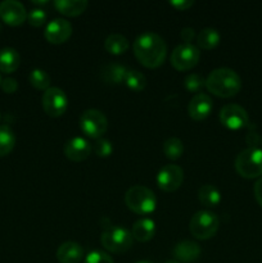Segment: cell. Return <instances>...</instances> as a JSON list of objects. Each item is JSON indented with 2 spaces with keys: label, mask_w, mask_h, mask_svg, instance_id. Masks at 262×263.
<instances>
[{
  "label": "cell",
  "mask_w": 262,
  "mask_h": 263,
  "mask_svg": "<svg viewBox=\"0 0 262 263\" xmlns=\"http://www.w3.org/2000/svg\"><path fill=\"white\" fill-rule=\"evenodd\" d=\"M134 53L141 64L149 68H156L163 63L167 54L166 41L158 33L145 31L134 41Z\"/></svg>",
  "instance_id": "obj_1"
},
{
  "label": "cell",
  "mask_w": 262,
  "mask_h": 263,
  "mask_svg": "<svg viewBox=\"0 0 262 263\" xmlns=\"http://www.w3.org/2000/svg\"><path fill=\"white\" fill-rule=\"evenodd\" d=\"M205 87L221 98L234 97L241 87V79L234 69L220 67L211 72L205 79Z\"/></svg>",
  "instance_id": "obj_2"
},
{
  "label": "cell",
  "mask_w": 262,
  "mask_h": 263,
  "mask_svg": "<svg viewBox=\"0 0 262 263\" xmlns=\"http://www.w3.org/2000/svg\"><path fill=\"white\" fill-rule=\"evenodd\" d=\"M125 203L138 215H149L157 207V198L153 190L143 185H134L126 192Z\"/></svg>",
  "instance_id": "obj_3"
},
{
  "label": "cell",
  "mask_w": 262,
  "mask_h": 263,
  "mask_svg": "<svg viewBox=\"0 0 262 263\" xmlns=\"http://www.w3.org/2000/svg\"><path fill=\"white\" fill-rule=\"evenodd\" d=\"M133 234L120 225L105 226L100 235V243L107 251L113 253H125L133 247Z\"/></svg>",
  "instance_id": "obj_4"
},
{
  "label": "cell",
  "mask_w": 262,
  "mask_h": 263,
  "mask_svg": "<svg viewBox=\"0 0 262 263\" xmlns=\"http://www.w3.org/2000/svg\"><path fill=\"white\" fill-rule=\"evenodd\" d=\"M235 170L241 177L256 179L262 177V149L249 146L239 152L235 158Z\"/></svg>",
  "instance_id": "obj_5"
},
{
  "label": "cell",
  "mask_w": 262,
  "mask_h": 263,
  "mask_svg": "<svg viewBox=\"0 0 262 263\" xmlns=\"http://www.w3.org/2000/svg\"><path fill=\"white\" fill-rule=\"evenodd\" d=\"M218 226H220V220H218L217 215L207 210L195 212L190 218L189 223L192 235L197 239H202V240L212 238L217 233Z\"/></svg>",
  "instance_id": "obj_6"
},
{
  "label": "cell",
  "mask_w": 262,
  "mask_h": 263,
  "mask_svg": "<svg viewBox=\"0 0 262 263\" xmlns=\"http://www.w3.org/2000/svg\"><path fill=\"white\" fill-rule=\"evenodd\" d=\"M80 128L89 138L99 139L108 128V120L104 113L95 108L86 109L80 117Z\"/></svg>",
  "instance_id": "obj_7"
},
{
  "label": "cell",
  "mask_w": 262,
  "mask_h": 263,
  "mask_svg": "<svg viewBox=\"0 0 262 263\" xmlns=\"http://www.w3.org/2000/svg\"><path fill=\"white\" fill-rule=\"evenodd\" d=\"M200 58V50L194 44L182 43L174 49L171 54V64L177 71H188L197 66Z\"/></svg>",
  "instance_id": "obj_8"
},
{
  "label": "cell",
  "mask_w": 262,
  "mask_h": 263,
  "mask_svg": "<svg viewBox=\"0 0 262 263\" xmlns=\"http://www.w3.org/2000/svg\"><path fill=\"white\" fill-rule=\"evenodd\" d=\"M68 107V97L62 89L50 86L43 95V108L51 117H59Z\"/></svg>",
  "instance_id": "obj_9"
},
{
  "label": "cell",
  "mask_w": 262,
  "mask_h": 263,
  "mask_svg": "<svg viewBox=\"0 0 262 263\" xmlns=\"http://www.w3.org/2000/svg\"><path fill=\"white\" fill-rule=\"evenodd\" d=\"M220 122L230 130H240L249 123L248 112L241 105L230 103L221 108Z\"/></svg>",
  "instance_id": "obj_10"
},
{
  "label": "cell",
  "mask_w": 262,
  "mask_h": 263,
  "mask_svg": "<svg viewBox=\"0 0 262 263\" xmlns=\"http://www.w3.org/2000/svg\"><path fill=\"white\" fill-rule=\"evenodd\" d=\"M184 181V171L177 164H164L157 175V184L164 192H174Z\"/></svg>",
  "instance_id": "obj_11"
},
{
  "label": "cell",
  "mask_w": 262,
  "mask_h": 263,
  "mask_svg": "<svg viewBox=\"0 0 262 263\" xmlns=\"http://www.w3.org/2000/svg\"><path fill=\"white\" fill-rule=\"evenodd\" d=\"M0 18L9 26H20L27 20V10L18 0H4L0 3Z\"/></svg>",
  "instance_id": "obj_12"
},
{
  "label": "cell",
  "mask_w": 262,
  "mask_h": 263,
  "mask_svg": "<svg viewBox=\"0 0 262 263\" xmlns=\"http://www.w3.org/2000/svg\"><path fill=\"white\" fill-rule=\"evenodd\" d=\"M45 37L49 43L61 44L67 41L72 33V25L66 18H54L46 25Z\"/></svg>",
  "instance_id": "obj_13"
},
{
  "label": "cell",
  "mask_w": 262,
  "mask_h": 263,
  "mask_svg": "<svg viewBox=\"0 0 262 263\" xmlns=\"http://www.w3.org/2000/svg\"><path fill=\"white\" fill-rule=\"evenodd\" d=\"M92 151L89 140L82 136H74L64 144V154L68 159L73 162H81L90 156Z\"/></svg>",
  "instance_id": "obj_14"
},
{
  "label": "cell",
  "mask_w": 262,
  "mask_h": 263,
  "mask_svg": "<svg viewBox=\"0 0 262 263\" xmlns=\"http://www.w3.org/2000/svg\"><path fill=\"white\" fill-rule=\"evenodd\" d=\"M213 108V102L210 95L204 92H198L190 99L188 105L189 116L195 121H202L207 117Z\"/></svg>",
  "instance_id": "obj_15"
},
{
  "label": "cell",
  "mask_w": 262,
  "mask_h": 263,
  "mask_svg": "<svg viewBox=\"0 0 262 263\" xmlns=\"http://www.w3.org/2000/svg\"><path fill=\"white\" fill-rule=\"evenodd\" d=\"M84 258V249L76 241H64L57 249V259L61 263H79Z\"/></svg>",
  "instance_id": "obj_16"
},
{
  "label": "cell",
  "mask_w": 262,
  "mask_h": 263,
  "mask_svg": "<svg viewBox=\"0 0 262 263\" xmlns=\"http://www.w3.org/2000/svg\"><path fill=\"white\" fill-rule=\"evenodd\" d=\"M172 253H174L176 261L193 262L200 256V247L199 244L193 240H182L174 247Z\"/></svg>",
  "instance_id": "obj_17"
},
{
  "label": "cell",
  "mask_w": 262,
  "mask_h": 263,
  "mask_svg": "<svg viewBox=\"0 0 262 263\" xmlns=\"http://www.w3.org/2000/svg\"><path fill=\"white\" fill-rule=\"evenodd\" d=\"M154 233H156V223L152 218H140L131 228L133 238L139 241L151 240L154 236Z\"/></svg>",
  "instance_id": "obj_18"
},
{
  "label": "cell",
  "mask_w": 262,
  "mask_h": 263,
  "mask_svg": "<svg viewBox=\"0 0 262 263\" xmlns=\"http://www.w3.org/2000/svg\"><path fill=\"white\" fill-rule=\"evenodd\" d=\"M126 72H127V68L123 64L108 63L104 64L102 67V69H100V77L107 84L117 85L121 84L125 80Z\"/></svg>",
  "instance_id": "obj_19"
},
{
  "label": "cell",
  "mask_w": 262,
  "mask_h": 263,
  "mask_svg": "<svg viewBox=\"0 0 262 263\" xmlns=\"http://www.w3.org/2000/svg\"><path fill=\"white\" fill-rule=\"evenodd\" d=\"M21 57L14 48H3L0 50V71L12 73L20 67Z\"/></svg>",
  "instance_id": "obj_20"
},
{
  "label": "cell",
  "mask_w": 262,
  "mask_h": 263,
  "mask_svg": "<svg viewBox=\"0 0 262 263\" xmlns=\"http://www.w3.org/2000/svg\"><path fill=\"white\" fill-rule=\"evenodd\" d=\"M57 9L66 15H79L87 8V0H55L54 2Z\"/></svg>",
  "instance_id": "obj_21"
},
{
  "label": "cell",
  "mask_w": 262,
  "mask_h": 263,
  "mask_svg": "<svg viewBox=\"0 0 262 263\" xmlns=\"http://www.w3.org/2000/svg\"><path fill=\"white\" fill-rule=\"evenodd\" d=\"M198 199L205 207H215L221 202V193L215 185L204 184L198 190Z\"/></svg>",
  "instance_id": "obj_22"
},
{
  "label": "cell",
  "mask_w": 262,
  "mask_h": 263,
  "mask_svg": "<svg viewBox=\"0 0 262 263\" xmlns=\"http://www.w3.org/2000/svg\"><path fill=\"white\" fill-rule=\"evenodd\" d=\"M128 46H130V43L121 33H110V35L107 36L104 41L105 50L109 51L110 54H116V55L125 53L128 49Z\"/></svg>",
  "instance_id": "obj_23"
},
{
  "label": "cell",
  "mask_w": 262,
  "mask_h": 263,
  "mask_svg": "<svg viewBox=\"0 0 262 263\" xmlns=\"http://www.w3.org/2000/svg\"><path fill=\"white\" fill-rule=\"evenodd\" d=\"M220 32L213 27L203 28L197 36V41L199 48L205 49V50H210V49L215 48V46L220 43Z\"/></svg>",
  "instance_id": "obj_24"
},
{
  "label": "cell",
  "mask_w": 262,
  "mask_h": 263,
  "mask_svg": "<svg viewBox=\"0 0 262 263\" xmlns=\"http://www.w3.org/2000/svg\"><path fill=\"white\" fill-rule=\"evenodd\" d=\"M15 135L8 125H0V157H4L13 151Z\"/></svg>",
  "instance_id": "obj_25"
},
{
  "label": "cell",
  "mask_w": 262,
  "mask_h": 263,
  "mask_svg": "<svg viewBox=\"0 0 262 263\" xmlns=\"http://www.w3.org/2000/svg\"><path fill=\"white\" fill-rule=\"evenodd\" d=\"M123 81L126 86L134 91H141L146 86V77L138 69H127Z\"/></svg>",
  "instance_id": "obj_26"
},
{
  "label": "cell",
  "mask_w": 262,
  "mask_h": 263,
  "mask_svg": "<svg viewBox=\"0 0 262 263\" xmlns=\"http://www.w3.org/2000/svg\"><path fill=\"white\" fill-rule=\"evenodd\" d=\"M163 153L167 158L177 159L184 153V144L179 138H169L163 143Z\"/></svg>",
  "instance_id": "obj_27"
},
{
  "label": "cell",
  "mask_w": 262,
  "mask_h": 263,
  "mask_svg": "<svg viewBox=\"0 0 262 263\" xmlns=\"http://www.w3.org/2000/svg\"><path fill=\"white\" fill-rule=\"evenodd\" d=\"M28 80H30L31 85L39 90H46L49 89L50 85V76L46 71L41 68H33L28 74Z\"/></svg>",
  "instance_id": "obj_28"
},
{
  "label": "cell",
  "mask_w": 262,
  "mask_h": 263,
  "mask_svg": "<svg viewBox=\"0 0 262 263\" xmlns=\"http://www.w3.org/2000/svg\"><path fill=\"white\" fill-rule=\"evenodd\" d=\"M184 85L189 91H199L203 86H205V79L199 73H189L184 79Z\"/></svg>",
  "instance_id": "obj_29"
},
{
  "label": "cell",
  "mask_w": 262,
  "mask_h": 263,
  "mask_svg": "<svg viewBox=\"0 0 262 263\" xmlns=\"http://www.w3.org/2000/svg\"><path fill=\"white\" fill-rule=\"evenodd\" d=\"M28 23L33 27H39V26L44 25L46 21V12L43 8H32L30 12L27 13Z\"/></svg>",
  "instance_id": "obj_30"
},
{
  "label": "cell",
  "mask_w": 262,
  "mask_h": 263,
  "mask_svg": "<svg viewBox=\"0 0 262 263\" xmlns=\"http://www.w3.org/2000/svg\"><path fill=\"white\" fill-rule=\"evenodd\" d=\"M94 152L97 156L99 157H108L112 154L113 152V145L109 140L104 138H99L95 140L94 143Z\"/></svg>",
  "instance_id": "obj_31"
},
{
  "label": "cell",
  "mask_w": 262,
  "mask_h": 263,
  "mask_svg": "<svg viewBox=\"0 0 262 263\" xmlns=\"http://www.w3.org/2000/svg\"><path fill=\"white\" fill-rule=\"evenodd\" d=\"M84 263H115L112 257L103 251H92L85 257Z\"/></svg>",
  "instance_id": "obj_32"
},
{
  "label": "cell",
  "mask_w": 262,
  "mask_h": 263,
  "mask_svg": "<svg viewBox=\"0 0 262 263\" xmlns=\"http://www.w3.org/2000/svg\"><path fill=\"white\" fill-rule=\"evenodd\" d=\"M2 89L4 90L5 92H8V94H12V92H14L15 90L18 89V82L17 80L13 79V77H7V79H4L2 81Z\"/></svg>",
  "instance_id": "obj_33"
},
{
  "label": "cell",
  "mask_w": 262,
  "mask_h": 263,
  "mask_svg": "<svg viewBox=\"0 0 262 263\" xmlns=\"http://www.w3.org/2000/svg\"><path fill=\"white\" fill-rule=\"evenodd\" d=\"M170 4L174 8H176L177 10H185L189 7H192L194 2L193 0H170Z\"/></svg>",
  "instance_id": "obj_34"
},
{
  "label": "cell",
  "mask_w": 262,
  "mask_h": 263,
  "mask_svg": "<svg viewBox=\"0 0 262 263\" xmlns=\"http://www.w3.org/2000/svg\"><path fill=\"white\" fill-rule=\"evenodd\" d=\"M180 35H181L182 40H184L185 43L192 44L193 39H194V36H195L194 28H192V27H184V28H182V30H181V32H180Z\"/></svg>",
  "instance_id": "obj_35"
},
{
  "label": "cell",
  "mask_w": 262,
  "mask_h": 263,
  "mask_svg": "<svg viewBox=\"0 0 262 263\" xmlns=\"http://www.w3.org/2000/svg\"><path fill=\"white\" fill-rule=\"evenodd\" d=\"M253 192H254V198H256L257 203L262 207V177H259L258 180L256 181L253 187Z\"/></svg>",
  "instance_id": "obj_36"
},
{
  "label": "cell",
  "mask_w": 262,
  "mask_h": 263,
  "mask_svg": "<svg viewBox=\"0 0 262 263\" xmlns=\"http://www.w3.org/2000/svg\"><path fill=\"white\" fill-rule=\"evenodd\" d=\"M33 4H38V5L48 4V0H33Z\"/></svg>",
  "instance_id": "obj_37"
},
{
  "label": "cell",
  "mask_w": 262,
  "mask_h": 263,
  "mask_svg": "<svg viewBox=\"0 0 262 263\" xmlns=\"http://www.w3.org/2000/svg\"><path fill=\"white\" fill-rule=\"evenodd\" d=\"M164 263H180L179 261H176V259H170V261L164 262Z\"/></svg>",
  "instance_id": "obj_38"
},
{
  "label": "cell",
  "mask_w": 262,
  "mask_h": 263,
  "mask_svg": "<svg viewBox=\"0 0 262 263\" xmlns=\"http://www.w3.org/2000/svg\"><path fill=\"white\" fill-rule=\"evenodd\" d=\"M138 263H153V262H151V261H140V262H138Z\"/></svg>",
  "instance_id": "obj_39"
},
{
  "label": "cell",
  "mask_w": 262,
  "mask_h": 263,
  "mask_svg": "<svg viewBox=\"0 0 262 263\" xmlns=\"http://www.w3.org/2000/svg\"><path fill=\"white\" fill-rule=\"evenodd\" d=\"M0 85H2V77H0Z\"/></svg>",
  "instance_id": "obj_40"
},
{
  "label": "cell",
  "mask_w": 262,
  "mask_h": 263,
  "mask_svg": "<svg viewBox=\"0 0 262 263\" xmlns=\"http://www.w3.org/2000/svg\"><path fill=\"white\" fill-rule=\"evenodd\" d=\"M261 144H262V138H261Z\"/></svg>",
  "instance_id": "obj_41"
}]
</instances>
